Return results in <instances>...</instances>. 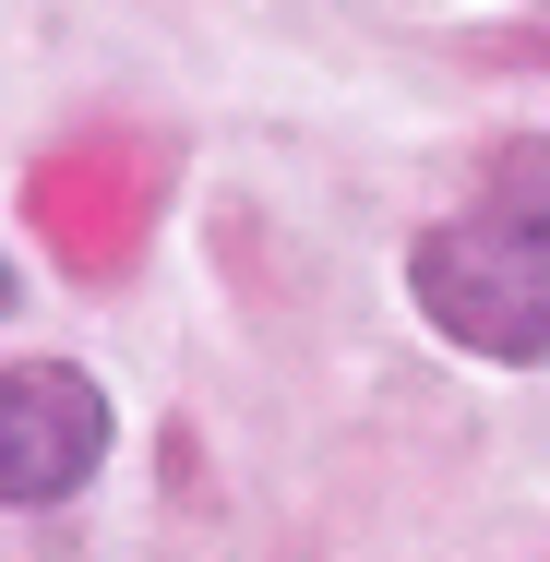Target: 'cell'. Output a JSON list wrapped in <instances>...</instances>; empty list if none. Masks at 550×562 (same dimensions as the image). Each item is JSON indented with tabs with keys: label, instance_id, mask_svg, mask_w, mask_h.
<instances>
[{
	"label": "cell",
	"instance_id": "6da1fadb",
	"mask_svg": "<svg viewBox=\"0 0 550 562\" xmlns=\"http://www.w3.org/2000/svg\"><path fill=\"white\" fill-rule=\"evenodd\" d=\"M407 300L442 347H467L491 371H550V263L479 204L407 239Z\"/></svg>",
	"mask_w": 550,
	"mask_h": 562
},
{
	"label": "cell",
	"instance_id": "7a4b0ae2",
	"mask_svg": "<svg viewBox=\"0 0 550 562\" xmlns=\"http://www.w3.org/2000/svg\"><path fill=\"white\" fill-rule=\"evenodd\" d=\"M109 467V383L72 359H0V503L48 515Z\"/></svg>",
	"mask_w": 550,
	"mask_h": 562
},
{
	"label": "cell",
	"instance_id": "3957f363",
	"mask_svg": "<svg viewBox=\"0 0 550 562\" xmlns=\"http://www.w3.org/2000/svg\"><path fill=\"white\" fill-rule=\"evenodd\" d=\"M479 216L515 227V239L550 263V132H515V144L479 156Z\"/></svg>",
	"mask_w": 550,
	"mask_h": 562
}]
</instances>
